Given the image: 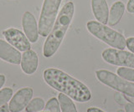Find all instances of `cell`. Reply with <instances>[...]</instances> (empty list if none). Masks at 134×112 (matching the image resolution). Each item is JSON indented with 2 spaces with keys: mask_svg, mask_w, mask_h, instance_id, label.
Segmentation results:
<instances>
[{
  "mask_svg": "<svg viewBox=\"0 0 134 112\" xmlns=\"http://www.w3.org/2000/svg\"><path fill=\"white\" fill-rule=\"evenodd\" d=\"M45 83L77 102H87L91 98L89 88L82 82L55 68H49L43 74Z\"/></svg>",
  "mask_w": 134,
  "mask_h": 112,
  "instance_id": "obj_1",
  "label": "cell"
},
{
  "mask_svg": "<svg viewBox=\"0 0 134 112\" xmlns=\"http://www.w3.org/2000/svg\"><path fill=\"white\" fill-rule=\"evenodd\" d=\"M74 12L75 6L72 2L66 3L62 8L44 44L43 55L44 57H52L57 52L72 22Z\"/></svg>",
  "mask_w": 134,
  "mask_h": 112,
  "instance_id": "obj_2",
  "label": "cell"
},
{
  "mask_svg": "<svg viewBox=\"0 0 134 112\" xmlns=\"http://www.w3.org/2000/svg\"><path fill=\"white\" fill-rule=\"evenodd\" d=\"M87 30L94 37L111 47L117 49H123L127 47V39L125 37L112 28L106 26L105 24L99 23L98 21H89L86 23Z\"/></svg>",
  "mask_w": 134,
  "mask_h": 112,
  "instance_id": "obj_3",
  "label": "cell"
},
{
  "mask_svg": "<svg viewBox=\"0 0 134 112\" xmlns=\"http://www.w3.org/2000/svg\"><path fill=\"white\" fill-rule=\"evenodd\" d=\"M62 0H44L40 16L39 34L42 37H47L51 31L57 19L59 8Z\"/></svg>",
  "mask_w": 134,
  "mask_h": 112,
  "instance_id": "obj_4",
  "label": "cell"
},
{
  "mask_svg": "<svg viewBox=\"0 0 134 112\" xmlns=\"http://www.w3.org/2000/svg\"><path fill=\"white\" fill-rule=\"evenodd\" d=\"M97 80L105 85L117 90L123 95L134 96V84L124 80L117 74L106 69H99L96 71Z\"/></svg>",
  "mask_w": 134,
  "mask_h": 112,
  "instance_id": "obj_5",
  "label": "cell"
},
{
  "mask_svg": "<svg viewBox=\"0 0 134 112\" xmlns=\"http://www.w3.org/2000/svg\"><path fill=\"white\" fill-rule=\"evenodd\" d=\"M102 59L107 63L134 69V54L117 49H107L102 54Z\"/></svg>",
  "mask_w": 134,
  "mask_h": 112,
  "instance_id": "obj_6",
  "label": "cell"
},
{
  "mask_svg": "<svg viewBox=\"0 0 134 112\" xmlns=\"http://www.w3.org/2000/svg\"><path fill=\"white\" fill-rule=\"evenodd\" d=\"M3 34L8 43H9L18 50L24 52L30 49V42L22 31L14 28H10L3 30Z\"/></svg>",
  "mask_w": 134,
  "mask_h": 112,
  "instance_id": "obj_7",
  "label": "cell"
},
{
  "mask_svg": "<svg viewBox=\"0 0 134 112\" xmlns=\"http://www.w3.org/2000/svg\"><path fill=\"white\" fill-rule=\"evenodd\" d=\"M33 97V90L29 87L22 88L18 90L12 97L9 102L10 112H20L28 105Z\"/></svg>",
  "mask_w": 134,
  "mask_h": 112,
  "instance_id": "obj_8",
  "label": "cell"
},
{
  "mask_svg": "<svg viewBox=\"0 0 134 112\" xmlns=\"http://www.w3.org/2000/svg\"><path fill=\"white\" fill-rule=\"evenodd\" d=\"M24 34L30 43H36L39 39V28L36 19L30 12H25L22 18Z\"/></svg>",
  "mask_w": 134,
  "mask_h": 112,
  "instance_id": "obj_9",
  "label": "cell"
},
{
  "mask_svg": "<svg viewBox=\"0 0 134 112\" xmlns=\"http://www.w3.org/2000/svg\"><path fill=\"white\" fill-rule=\"evenodd\" d=\"M21 58L19 50L0 39V59L12 64H20Z\"/></svg>",
  "mask_w": 134,
  "mask_h": 112,
  "instance_id": "obj_10",
  "label": "cell"
},
{
  "mask_svg": "<svg viewBox=\"0 0 134 112\" xmlns=\"http://www.w3.org/2000/svg\"><path fill=\"white\" fill-rule=\"evenodd\" d=\"M20 65L24 74H35L39 65V58H38L37 54L31 49L24 51L21 58Z\"/></svg>",
  "mask_w": 134,
  "mask_h": 112,
  "instance_id": "obj_11",
  "label": "cell"
},
{
  "mask_svg": "<svg viewBox=\"0 0 134 112\" xmlns=\"http://www.w3.org/2000/svg\"><path fill=\"white\" fill-rule=\"evenodd\" d=\"M91 9L96 19L102 24L108 22L109 9L107 0H91Z\"/></svg>",
  "mask_w": 134,
  "mask_h": 112,
  "instance_id": "obj_12",
  "label": "cell"
},
{
  "mask_svg": "<svg viewBox=\"0 0 134 112\" xmlns=\"http://www.w3.org/2000/svg\"><path fill=\"white\" fill-rule=\"evenodd\" d=\"M125 13V4L121 1H116L112 4L111 10L109 12L108 25L115 26L118 23Z\"/></svg>",
  "mask_w": 134,
  "mask_h": 112,
  "instance_id": "obj_13",
  "label": "cell"
},
{
  "mask_svg": "<svg viewBox=\"0 0 134 112\" xmlns=\"http://www.w3.org/2000/svg\"><path fill=\"white\" fill-rule=\"evenodd\" d=\"M58 101L62 112H78L72 99L67 96L66 95L60 93L58 96Z\"/></svg>",
  "mask_w": 134,
  "mask_h": 112,
  "instance_id": "obj_14",
  "label": "cell"
},
{
  "mask_svg": "<svg viewBox=\"0 0 134 112\" xmlns=\"http://www.w3.org/2000/svg\"><path fill=\"white\" fill-rule=\"evenodd\" d=\"M45 104L44 101L42 98L37 97L31 99L28 105L25 107L26 112H40L44 109Z\"/></svg>",
  "mask_w": 134,
  "mask_h": 112,
  "instance_id": "obj_15",
  "label": "cell"
},
{
  "mask_svg": "<svg viewBox=\"0 0 134 112\" xmlns=\"http://www.w3.org/2000/svg\"><path fill=\"white\" fill-rule=\"evenodd\" d=\"M116 74L120 77L127 81L134 82V69L128 67H121L116 70Z\"/></svg>",
  "mask_w": 134,
  "mask_h": 112,
  "instance_id": "obj_16",
  "label": "cell"
},
{
  "mask_svg": "<svg viewBox=\"0 0 134 112\" xmlns=\"http://www.w3.org/2000/svg\"><path fill=\"white\" fill-rule=\"evenodd\" d=\"M40 112H60V106L59 101L56 98H51L46 103L44 111Z\"/></svg>",
  "mask_w": 134,
  "mask_h": 112,
  "instance_id": "obj_17",
  "label": "cell"
},
{
  "mask_svg": "<svg viewBox=\"0 0 134 112\" xmlns=\"http://www.w3.org/2000/svg\"><path fill=\"white\" fill-rule=\"evenodd\" d=\"M13 97V90L11 88H3L0 90V107L5 105Z\"/></svg>",
  "mask_w": 134,
  "mask_h": 112,
  "instance_id": "obj_18",
  "label": "cell"
},
{
  "mask_svg": "<svg viewBox=\"0 0 134 112\" xmlns=\"http://www.w3.org/2000/svg\"><path fill=\"white\" fill-rule=\"evenodd\" d=\"M114 99H115V101H116V103L119 104V105H125L126 104H127V99H126L124 95L118 93V92L115 94Z\"/></svg>",
  "mask_w": 134,
  "mask_h": 112,
  "instance_id": "obj_19",
  "label": "cell"
},
{
  "mask_svg": "<svg viewBox=\"0 0 134 112\" xmlns=\"http://www.w3.org/2000/svg\"><path fill=\"white\" fill-rule=\"evenodd\" d=\"M127 47L132 54H134V37H130L127 39Z\"/></svg>",
  "mask_w": 134,
  "mask_h": 112,
  "instance_id": "obj_20",
  "label": "cell"
},
{
  "mask_svg": "<svg viewBox=\"0 0 134 112\" xmlns=\"http://www.w3.org/2000/svg\"><path fill=\"white\" fill-rule=\"evenodd\" d=\"M127 9L128 13L134 14V0H128L127 4Z\"/></svg>",
  "mask_w": 134,
  "mask_h": 112,
  "instance_id": "obj_21",
  "label": "cell"
},
{
  "mask_svg": "<svg viewBox=\"0 0 134 112\" xmlns=\"http://www.w3.org/2000/svg\"><path fill=\"white\" fill-rule=\"evenodd\" d=\"M126 112H134V105L131 103H127L125 105Z\"/></svg>",
  "mask_w": 134,
  "mask_h": 112,
  "instance_id": "obj_22",
  "label": "cell"
},
{
  "mask_svg": "<svg viewBox=\"0 0 134 112\" xmlns=\"http://www.w3.org/2000/svg\"><path fill=\"white\" fill-rule=\"evenodd\" d=\"M5 81H6L5 75H4V74H0V89H1L3 86V85L5 84Z\"/></svg>",
  "mask_w": 134,
  "mask_h": 112,
  "instance_id": "obj_23",
  "label": "cell"
},
{
  "mask_svg": "<svg viewBox=\"0 0 134 112\" xmlns=\"http://www.w3.org/2000/svg\"><path fill=\"white\" fill-rule=\"evenodd\" d=\"M0 112H10L9 110V108H8V105H3L0 107Z\"/></svg>",
  "mask_w": 134,
  "mask_h": 112,
  "instance_id": "obj_24",
  "label": "cell"
},
{
  "mask_svg": "<svg viewBox=\"0 0 134 112\" xmlns=\"http://www.w3.org/2000/svg\"><path fill=\"white\" fill-rule=\"evenodd\" d=\"M124 96L129 103L134 105V96H131V95H124Z\"/></svg>",
  "mask_w": 134,
  "mask_h": 112,
  "instance_id": "obj_25",
  "label": "cell"
},
{
  "mask_svg": "<svg viewBox=\"0 0 134 112\" xmlns=\"http://www.w3.org/2000/svg\"><path fill=\"white\" fill-rule=\"evenodd\" d=\"M87 112H105V111L98 109V108H96V107H91L87 110Z\"/></svg>",
  "mask_w": 134,
  "mask_h": 112,
  "instance_id": "obj_26",
  "label": "cell"
},
{
  "mask_svg": "<svg viewBox=\"0 0 134 112\" xmlns=\"http://www.w3.org/2000/svg\"><path fill=\"white\" fill-rule=\"evenodd\" d=\"M117 112H125V111L122 110H117Z\"/></svg>",
  "mask_w": 134,
  "mask_h": 112,
  "instance_id": "obj_27",
  "label": "cell"
}]
</instances>
